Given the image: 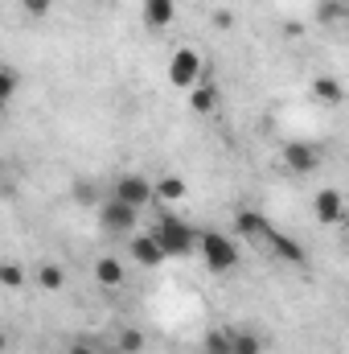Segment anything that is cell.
I'll return each instance as SVG.
<instances>
[{"instance_id":"1","label":"cell","mask_w":349,"mask_h":354,"mask_svg":"<svg viewBox=\"0 0 349 354\" xmlns=\"http://www.w3.org/2000/svg\"><path fill=\"white\" fill-rule=\"evenodd\" d=\"M152 235H157V243L165 248V256H189V252L197 248V239H201V231H193V227L181 223L177 214H157Z\"/></svg>"},{"instance_id":"2","label":"cell","mask_w":349,"mask_h":354,"mask_svg":"<svg viewBox=\"0 0 349 354\" xmlns=\"http://www.w3.org/2000/svg\"><path fill=\"white\" fill-rule=\"evenodd\" d=\"M197 252H201L210 272H235L239 268V243H230V235H222V231H201Z\"/></svg>"},{"instance_id":"3","label":"cell","mask_w":349,"mask_h":354,"mask_svg":"<svg viewBox=\"0 0 349 354\" xmlns=\"http://www.w3.org/2000/svg\"><path fill=\"white\" fill-rule=\"evenodd\" d=\"M136 218H140V210L128 206V202H119V198L99 202V223H103L107 235H132L136 231Z\"/></svg>"},{"instance_id":"4","label":"cell","mask_w":349,"mask_h":354,"mask_svg":"<svg viewBox=\"0 0 349 354\" xmlns=\"http://www.w3.org/2000/svg\"><path fill=\"white\" fill-rule=\"evenodd\" d=\"M111 198H119V202H128V206L144 210V206L157 198V185H152L144 174H119V177H115V185H111Z\"/></svg>"},{"instance_id":"5","label":"cell","mask_w":349,"mask_h":354,"mask_svg":"<svg viewBox=\"0 0 349 354\" xmlns=\"http://www.w3.org/2000/svg\"><path fill=\"white\" fill-rule=\"evenodd\" d=\"M169 83L181 91H193L197 83H201V58H197V50H189V46H181V50H173V58H169Z\"/></svg>"},{"instance_id":"6","label":"cell","mask_w":349,"mask_h":354,"mask_svg":"<svg viewBox=\"0 0 349 354\" xmlns=\"http://www.w3.org/2000/svg\"><path fill=\"white\" fill-rule=\"evenodd\" d=\"M235 235L255 239V243H271L275 227H271V218H267L263 210H239V214H235Z\"/></svg>"},{"instance_id":"7","label":"cell","mask_w":349,"mask_h":354,"mask_svg":"<svg viewBox=\"0 0 349 354\" xmlns=\"http://www.w3.org/2000/svg\"><path fill=\"white\" fill-rule=\"evenodd\" d=\"M128 248H132V260H136L140 268H161L165 260H169V256H165V248L157 243V235H152V231L132 235V243H128Z\"/></svg>"},{"instance_id":"8","label":"cell","mask_w":349,"mask_h":354,"mask_svg":"<svg viewBox=\"0 0 349 354\" xmlns=\"http://www.w3.org/2000/svg\"><path fill=\"white\" fill-rule=\"evenodd\" d=\"M312 214H317V223H341L346 218V198H341V189H321L317 198H312Z\"/></svg>"},{"instance_id":"9","label":"cell","mask_w":349,"mask_h":354,"mask_svg":"<svg viewBox=\"0 0 349 354\" xmlns=\"http://www.w3.org/2000/svg\"><path fill=\"white\" fill-rule=\"evenodd\" d=\"M283 165H288L296 177L312 174V169L321 165V153H317L312 145H288V149H283Z\"/></svg>"},{"instance_id":"10","label":"cell","mask_w":349,"mask_h":354,"mask_svg":"<svg viewBox=\"0 0 349 354\" xmlns=\"http://www.w3.org/2000/svg\"><path fill=\"white\" fill-rule=\"evenodd\" d=\"M144 25L148 29H165V25H173L177 17V0H144Z\"/></svg>"},{"instance_id":"11","label":"cell","mask_w":349,"mask_h":354,"mask_svg":"<svg viewBox=\"0 0 349 354\" xmlns=\"http://www.w3.org/2000/svg\"><path fill=\"white\" fill-rule=\"evenodd\" d=\"M94 276H99L103 288H119V284L128 280V272H123V264H119L115 256H99V260H94Z\"/></svg>"},{"instance_id":"12","label":"cell","mask_w":349,"mask_h":354,"mask_svg":"<svg viewBox=\"0 0 349 354\" xmlns=\"http://www.w3.org/2000/svg\"><path fill=\"white\" fill-rule=\"evenodd\" d=\"M312 99H317V103H329V107L346 103V87H341V79H329V75L312 79Z\"/></svg>"},{"instance_id":"13","label":"cell","mask_w":349,"mask_h":354,"mask_svg":"<svg viewBox=\"0 0 349 354\" xmlns=\"http://www.w3.org/2000/svg\"><path fill=\"white\" fill-rule=\"evenodd\" d=\"M271 252H275L283 264H304V248H300L292 235H279V231H275V235H271Z\"/></svg>"},{"instance_id":"14","label":"cell","mask_w":349,"mask_h":354,"mask_svg":"<svg viewBox=\"0 0 349 354\" xmlns=\"http://www.w3.org/2000/svg\"><path fill=\"white\" fill-rule=\"evenodd\" d=\"M201 351L206 354H235V330L226 326V330H210L206 338H201Z\"/></svg>"},{"instance_id":"15","label":"cell","mask_w":349,"mask_h":354,"mask_svg":"<svg viewBox=\"0 0 349 354\" xmlns=\"http://www.w3.org/2000/svg\"><path fill=\"white\" fill-rule=\"evenodd\" d=\"M33 280L46 288V292H58V288H66V272L58 264H37L33 268Z\"/></svg>"},{"instance_id":"16","label":"cell","mask_w":349,"mask_h":354,"mask_svg":"<svg viewBox=\"0 0 349 354\" xmlns=\"http://www.w3.org/2000/svg\"><path fill=\"white\" fill-rule=\"evenodd\" d=\"M189 107H193L197 115H210V111L218 107V91L206 87V83H197V87L189 91Z\"/></svg>"},{"instance_id":"17","label":"cell","mask_w":349,"mask_h":354,"mask_svg":"<svg viewBox=\"0 0 349 354\" xmlns=\"http://www.w3.org/2000/svg\"><path fill=\"white\" fill-rule=\"evenodd\" d=\"M185 198V181L181 177H161L157 181V202L165 206V202H181Z\"/></svg>"},{"instance_id":"18","label":"cell","mask_w":349,"mask_h":354,"mask_svg":"<svg viewBox=\"0 0 349 354\" xmlns=\"http://www.w3.org/2000/svg\"><path fill=\"white\" fill-rule=\"evenodd\" d=\"M263 342L259 334H251V330H235V354H263Z\"/></svg>"},{"instance_id":"19","label":"cell","mask_w":349,"mask_h":354,"mask_svg":"<svg viewBox=\"0 0 349 354\" xmlns=\"http://www.w3.org/2000/svg\"><path fill=\"white\" fill-rule=\"evenodd\" d=\"M123 354H140L144 351V334L140 330H119V342H115Z\"/></svg>"},{"instance_id":"20","label":"cell","mask_w":349,"mask_h":354,"mask_svg":"<svg viewBox=\"0 0 349 354\" xmlns=\"http://www.w3.org/2000/svg\"><path fill=\"white\" fill-rule=\"evenodd\" d=\"M0 280H4V288H21V284H25V268L12 264V260H4V264H0Z\"/></svg>"},{"instance_id":"21","label":"cell","mask_w":349,"mask_h":354,"mask_svg":"<svg viewBox=\"0 0 349 354\" xmlns=\"http://www.w3.org/2000/svg\"><path fill=\"white\" fill-rule=\"evenodd\" d=\"M317 21H325V25H329V21H346V4H341V0H325V4L317 8Z\"/></svg>"},{"instance_id":"22","label":"cell","mask_w":349,"mask_h":354,"mask_svg":"<svg viewBox=\"0 0 349 354\" xmlns=\"http://www.w3.org/2000/svg\"><path fill=\"white\" fill-rule=\"evenodd\" d=\"M74 202H87V206H99V189L90 181H74Z\"/></svg>"},{"instance_id":"23","label":"cell","mask_w":349,"mask_h":354,"mask_svg":"<svg viewBox=\"0 0 349 354\" xmlns=\"http://www.w3.org/2000/svg\"><path fill=\"white\" fill-rule=\"evenodd\" d=\"M0 79H4V103L17 95V83H21V75H17V66H4L0 71Z\"/></svg>"},{"instance_id":"24","label":"cell","mask_w":349,"mask_h":354,"mask_svg":"<svg viewBox=\"0 0 349 354\" xmlns=\"http://www.w3.org/2000/svg\"><path fill=\"white\" fill-rule=\"evenodd\" d=\"M21 4H25V12H33V17H46L54 0H21Z\"/></svg>"},{"instance_id":"25","label":"cell","mask_w":349,"mask_h":354,"mask_svg":"<svg viewBox=\"0 0 349 354\" xmlns=\"http://www.w3.org/2000/svg\"><path fill=\"white\" fill-rule=\"evenodd\" d=\"M214 25H218V29H230V25H235V17H230V12H214Z\"/></svg>"},{"instance_id":"26","label":"cell","mask_w":349,"mask_h":354,"mask_svg":"<svg viewBox=\"0 0 349 354\" xmlns=\"http://www.w3.org/2000/svg\"><path fill=\"white\" fill-rule=\"evenodd\" d=\"M66 354H94V351H90V342H70Z\"/></svg>"},{"instance_id":"27","label":"cell","mask_w":349,"mask_h":354,"mask_svg":"<svg viewBox=\"0 0 349 354\" xmlns=\"http://www.w3.org/2000/svg\"><path fill=\"white\" fill-rule=\"evenodd\" d=\"M346 21H349V4H346Z\"/></svg>"}]
</instances>
